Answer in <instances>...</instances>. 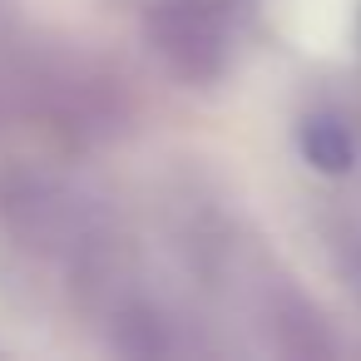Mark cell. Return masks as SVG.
<instances>
[{
    "mask_svg": "<svg viewBox=\"0 0 361 361\" xmlns=\"http://www.w3.org/2000/svg\"><path fill=\"white\" fill-rule=\"evenodd\" d=\"M267 336H272V346L282 356H297V361H326V356H336V336L326 331V322L297 292H282L267 307Z\"/></svg>",
    "mask_w": 361,
    "mask_h": 361,
    "instance_id": "cell-4",
    "label": "cell"
},
{
    "mask_svg": "<svg viewBox=\"0 0 361 361\" xmlns=\"http://www.w3.org/2000/svg\"><path fill=\"white\" fill-rule=\"evenodd\" d=\"M144 40L183 85H208L228 70L233 35L218 0H159L144 20Z\"/></svg>",
    "mask_w": 361,
    "mask_h": 361,
    "instance_id": "cell-2",
    "label": "cell"
},
{
    "mask_svg": "<svg viewBox=\"0 0 361 361\" xmlns=\"http://www.w3.org/2000/svg\"><path fill=\"white\" fill-rule=\"evenodd\" d=\"M0 223L25 247H35L45 257H60L70 267H85L94 257H104L99 213L50 173H30V169L0 173Z\"/></svg>",
    "mask_w": 361,
    "mask_h": 361,
    "instance_id": "cell-1",
    "label": "cell"
},
{
    "mask_svg": "<svg viewBox=\"0 0 361 361\" xmlns=\"http://www.w3.org/2000/svg\"><path fill=\"white\" fill-rule=\"evenodd\" d=\"M109 322H114V326H109V346H114L119 356L154 361V356H183V351H193V341L178 331V322L164 317V312L149 307V302H129V307H119Z\"/></svg>",
    "mask_w": 361,
    "mask_h": 361,
    "instance_id": "cell-3",
    "label": "cell"
},
{
    "mask_svg": "<svg viewBox=\"0 0 361 361\" xmlns=\"http://www.w3.org/2000/svg\"><path fill=\"white\" fill-rule=\"evenodd\" d=\"M297 144H302V159L317 173H346L356 164V139H351V129L336 114H312L297 129Z\"/></svg>",
    "mask_w": 361,
    "mask_h": 361,
    "instance_id": "cell-5",
    "label": "cell"
}]
</instances>
